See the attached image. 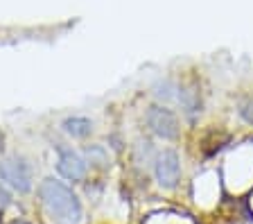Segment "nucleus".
<instances>
[{
    "label": "nucleus",
    "mask_w": 253,
    "mask_h": 224,
    "mask_svg": "<svg viewBox=\"0 0 253 224\" xmlns=\"http://www.w3.org/2000/svg\"><path fill=\"white\" fill-rule=\"evenodd\" d=\"M63 129L70 134V136H75V138H84V136H88L90 134V120L88 118H68L66 123H63Z\"/></svg>",
    "instance_id": "obj_6"
},
{
    "label": "nucleus",
    "mask_w": 253,
    "mask_h": 224,
    "mask_svg": "<svg viewBox=\"0 0 253 224\" xmlns=\"http://www.w3.org/2000/svg\"><path fill=\"white\" fill-rule=\"evenodd\" d=\"M179 172H181V163H179L176 152L168 149V152H163V154L158 156V161H156V179H158L161 186H165V188L176 186V181H179Z\"/></svg>",
    "instance_id": "obj_5"
},
{
    "label": "nucleus",
    "mask_w": 253,
    "mask_h": 224,
    "mask_svg": "<svg viewBox=\"0 0 253 224\" xmlns=\"http://www.w3.org/2000/svg\"><path fill=\"white\" fill-rule=\"evenodd\" d=\"M240 113H242V118L247 120V123L253 125V97L242 100V104H240Z\"/></svg>",
    "instance_id": "obj_7"
},
{
    "label": "nucleus",
    "mask_w": 253,
    "mask_h": 224,
    "mask_svg": "<svg viewBox=\"0 0 253 224\" xmlns=\"http://www.w3.org/2000/svg\"><path fill=\"white\" fill-rule=\"evenodd\" d=\"M147 125L156 136H161V138H176V136H179V120H176V116L165 107L149 109Z\"/></svg>",
    "instance_id": "obj_3"
},
{
    "label": "nucleus",
    "mask_w": 253,
    "mask_h": 224,
    "mask_svg": "<svg viewBox=\"0 0 253 224\" xmlns=\"http://www.w3.org/2000/svg\"><path fill=\"white\" fill-rule=\"evenodd\" d=\"M39 197L45 204V208L50 211V215L59 220L63 224H75L82 218V206H79V199L73 190H70L66 183L57 181L54 177H47L43 179L41 186H39Z\"/></svg>",
    "instance_id": "obj_1"
},
{
    "label": "nucleus",
    "mask_w": 253,
    "mask_h": 224,
    "mask_svg": "<svg viewBox=\"0 0 253 224\" xmlns=\"http://www.w3.org/2000/svg\"><path fill=\"white\" fill-rule=\"evenodd\" d=\"M25 224H27V222H25Z\"/></svg>",
    "instance_id": "obj_10"
},
{
    "label": "nucleus",
    "mask_w": 253,
    "mask_h": 224,
    "mask_svg": "<svg viewBox=\"0 0 253 224\" xmlns=\"http://www.w3.org/2000/svg\"><path fill=\"white\" fill-rule=\"evenodd\" d=\"M2 143H5V134L0 132V149H2Z\"/></svg>",
    "instance_id": "obj_9"
},
{
    "label": "nucleus",
    "mask_w": 253,
    "mask_h": 224,
    "mask_svg": "<svg viewBox=\"0 0 253 224\" xmlns=\"http://www.w3.org/2000/svg\"><path fill=\"white\" fill-rule=\"evenodd\" d=\"M0 179L9 188L18 192H30L32 188V170L23 159H5L0 161Z\"/></svg>",
    "instance_id": "obj_2"
},
{
    "label": "nucleus",
    "mask_w": 253,
    "mask_h": 224,
    "mask_svg": "<svg viewBox=\"0 0 253 224\" xmlns=\"http://www.w3.org/2000/svg\"><path fill=\"white\" fill-rule=\"evenodd\" d=\"M57 170L61 177H66L68 181H82L86 175V161L73 152V149H59V161H57Z\"/></svg>",
    "instance_id": "obj_4"
},
{
    "label": "nucleus",
    "mask_w": 253,
    "mask_h": 224,
    "mask_svg": "<svg viewBox=\"0 0 253 224\" xmlns=\"http://www.w3.org/2000/svg\"><path fill=\"white\" fill-rule=\"evenodd\" d=\"M9 204H11V195L7 192V188L0 186V211H5Z\"/></svg>",
    "instance_id": "obj_8"
}]
</instances>
